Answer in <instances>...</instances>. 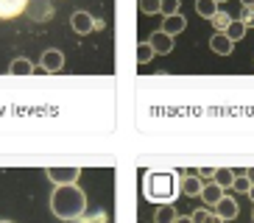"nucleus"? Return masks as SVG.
Instances as JSON below:
<instances>
[{
    "label": "nucleus",
    "instance_id": "nucleus-1",
    "mask_svg": "<svg viewBox=\"0 0 254 223\" xmlns=\"http://www.w3.org/2000/svg\"><path fill=\"white\" fill-rule=\"evenodd\" d=\"M51 212L64 223L81 221L87 212V193L78 184H56L51 193Z\"/></svg>",
    "mask_w": 254,
    "mask_h": 223
},
{
    "label": "nucleus",
    "instance_id": "nucleus-2",
    "mask_svg": "<svg viewBox=\"0 0 254 223\" xmlns=\"http://www.w3.org/2000/svg\"><path fill=\"white\" fill-rule=\"evenodd\" d=\"M142 193L154 204H173L179 195V176L173 170H148L142 178Z\"/></svg>",
    "mask_w": 254,
    "mask_h": 223
},
{
    "label": "nucleus",
    "instance_id": "nucleus-3",
    "mask_svg": "<svg viewBox=\"0 0 254 223\" xmlns=\"http://www.w3.org/2000/svg\"><path fill=\"white\" fill-rule=\"evenodd\" d=\"M70 25H73V31L78 34V37H87V34H92V31L104 28V22L95 20L90 11H73V17H70Z\"/></svg>",
    "mask_w": 254,
    "mask_h": 223
},
{
    "label": "nucleus",
    "instance_id": "nucleus-4",
    "mask_svg": "<svg viewBox=\"0 0 254 223\" xmlns=\"http://www.w3.org/2000/svg\"><path fill=\"white\" fill-rule=\"evenodd\" d=\"M78 176H81L78 165H70V167H45V178H51L53 184H75Z\"/></svg>",
    "mask_w": 254,
    "mask_h": 223
},
{
    "label": "nucleus",
    "instance_id": "nucleus-5",
    "mask_svg": "<svg viewBox=\"0 0 254 223\" xmlns=\"http://www.w3.org/2000/svg\"><path fill=\"white\" fill-rule=\"evenodd\" d=\"M238 212H240V207H238V201L232 198V195H221V198H218L215 215L221 218V221H235V218H238Z\"/></svg>",
    "mask_w": 254,
    "mask_h": 223
},
{
    "label": "nucleus",
    "instance_id": "nucleus-6",
    "mask_svg": "<svg viewBox=\"0 0 254 223\" xmlns=\"http://www.w3.org/2000/svg\"><path fill=\"white\" fill-rule=\"evenodd\" d=\"M31 0H0V20H14L28 8Z\"/></svg>",
    "mask_w": 254,
    "mask_h": 223
},
{
    "label": "nucleus",
    "instance_id": "nucleus-7",
    "mask_svg": "<svg viewBox=\"0 0 254 223\" xmlns=\"http://www.w3.org/2000/svg\"><path fill=\"white\" fill-rule=\"evenodd\" d=\"M145 42L151 45V51H154V53H162V56L173 51V37H168L165 31H154V34H151Z\"/></svg>",
    "mask_w": 254,
    "mask_h": 223
},
{
    "label": "nucleus",
    "instance_id": "nucleus-8",
    "mask_svg": "<svg viewBox=\"0 0 254 223\" xmlns=\"http://www.w3.org/2000/svg\"><path fill=\"white\" fill-rule=\"evenodd\" d=\"M209 48H212V53H215V56H229V53L235 51V42L226 37L224 31H215V34H212V39H209Z\"/></svg>",
    "mask_w": 254,
    "mask_h": 223
},
{
    "label": "nucleus",
    "instance_id": "nucleus-9",
    "mask_svg": "<svg viewBox=\"0 0 254 223\" xmlns=\"http://www.w3.org/2000/svg\"><path fill=\"white\" fill-rule=\"evenodd\" d=\"M39 67H42L45 73H59L62 67H64V53H62V51H45V53H42Z\"/></svg>",
    "mask_w": 254,
    "mask_h": 223
},
{
    "label": "nucleus",
    "instance_id": "nucleus-10",
    "mask_svg": "<svg viewBox=\"0 0 254 223\" xmlns=\"http://www.w3.org/2000/svg\"><path fill=\"white\" fill-rule=\"evenodd\" d=\"M185 28H187V17H182V14H171V17H165V22H162V31L168 37H176Z\"/></svg>",
    "mask_w": 254,
    "mask_h": 223
},
{
    "label": "nucleus",
    "instance_id": "nucleus-11",
    "mask_svg": "<svg viewBox=\"0 0 254 223\" xmlns=\"http://www.w3.org/2000/svg\"><path fill=\"white\" fill-rule=\"evenodd\" d=\"M201 187H204L201 178L195 176V173H187L185 178H179V190L185 195H198V193H201Z\"/></svg>",
    "mask_w": 254,
    "mask_h": 223
},
{
    "label": "nucleus",
    "instance_id": "nucleus-12",
    "mask_svg": "<svg viewBox=\"0 0 254 223\" xmlns=\"http://www.w3.org/2000/svg\"><path fill=\"white\" fill-rule=\"evenodd\" d=\"M176 207L173 204H157V209H154V223H173L176 221Z\"/></svg>",
    "mask_w": 254,
    "mask_h": 223
},
{
    "label": "nucleus",
    "instance_id": "nucleus-13",
    "mask_svg": "<svg viewBox=\"0 0 254 223\" xmlns=\"http://www.w3.org/2000/svg\"><path fill=\"white\" fill-rule=\"evenodd\" d=\"M198 195H201V198L207 201V204H212V207H215V204H218V198L224 195V187H218L215 181H207V184L201 187V193H198Z\"/></svg>",
    "mask_w": 254,
    "mask_h": 223
},
{
    "label": "nucleus",
    "instance_id": "nucleus-14",
    "mask_svg": "<svg viewBox=\"0 0 254 223\" xmlns=\"http://www.w3.org/2000/svg\"><path fill=\"white\" fill-rule=\"evenodd\" d=\"M8 73L11 75H31L34 73V64H31V59H23V56H20V59H14L8 64Z\"/></svg>",
    "mask_w": 254,
    "mask_h": 223
},
{
    "label": "nucleus",
    "instance_id": "nucleus-15",
    "mask_svg": "<svg viewBox=\"0 0 254 223\" xmlns=\"http://www.w3.org/2000/svg\"><path fill=\"white\" fill-rule=\"evenodd\" d=\"M224 34L232 39V42H240V39L246 37V25H243L240 20H229V25H226Z\"/></svg>",
    "mask_w": 254,
    "mask_h": 223
},
{
    "label": "nucleus",
    "instance_id": "nucleus-16",
    "mask_svg": "<svg viewBox=\"0 0 254 223\" xmlns=\"http://www.w3.org/2000/svg\"><path fill=\"white\" fill-rule=\"evenodd\" d=\"M232 178H235V170L232 167H215V176H212V181H215L218 187H232Z\"/></svg>",
    "mask_w": 254,
    "mask_h": 223
},
{
    "label": "nucleus",
    "instance_id": "nucleus-17",
    "mask_svg": "<svg viewBox=\"0 0 254 223\" xmlns=\"http://www.w3.org/2000/svg\"><path fill=\"white\" fill-rule=\"evenodd\" d=\"M193 223H226V221H221V218L215 215V212H209L207 207H201V209H195L193 215Z\"/></svg>",
    "mask_w": 254,
    "mask_h": 223
},
{
    "label": "nucleus",
    "instance_id": "nucleus-18",
    "mask_svg": "<svg viewBox=\"0 0 254 223\" xmlns=\"http://www.w3.org/2000/svg\"><path fill=\"white\" fill-rule=\"evenodd\" d=\"M195 11H198V17L209 20V17L218 11V3H215V0H195Z\"/></svg>",
    "mask_w": 254,
    "mask_h": 223
},
{
    "label": "nucleus",
    "instance_id": "nucleus-19",
    "mask_svg": "<svg viewBox=\"0 0 254 223\" xmlns=\"http://www.w3.org/2000/svg\"><path fill=\"white\" fill-rule=\"evenodd\" d=\"M179 8H182V0H159V14L162 17L179 14Z\"/></svg>",
    "mask_w": 254,
    "mask_h": 223
},
{
    "label": "nucleus",
    "instance_id": "nucleus-20",
    "mask_svg": "<svg viewBox=\"0 0 254 223\" xmlns=\"http://www.w3.org/2000/svg\"><path fill=\"white\" fill-rule=\"evenodd\" d=\"M229 20H232V17L226 14V11H221V8H218L215 14L209 17V22H212V28H215V31H226V25H229Z\"/></svg>",
    "mask_w": 254,
    "mask_h": 223
},
{
    "label": "nucleus",
    "instance_id": "nucleus-21",
    "mask_svg": "<svg viewBox=\"0 0 254 223\" xmlns=\"http://www.w3.org/2000/svg\"><path fill=\"white\" fill-rule=\"evenodd\" d=\"M154 56H157V53L151 51V45H148V42H140V45H137V61H140V64H148Z\"/></svg>",
    "mask_w": 254,
    "mask_h": 223
},
{
    "label": "nucleus",
    "instance_id": "nucleus-22",
    "mask_svg": "<svg viewBox=\"0 0 254 223\" xmlns=\"http://www.w3.org/2000/svg\"><path fill=\"white\" fill-rule=\"evenodd\" d=\"M249 187H252V181L246 178V173H243V176L235 173V178H232V190H235V193H249Z\"/></svg>",
    "mask_w": 254,
    "mask_h": 223
},
{
    "label": "nucleus",
    "instance_id": "nucleus-23",
    "mask_svg": "<svg viewBox=\"0 0 254 223\" xmlns=\"http://www.w3.org/2000/svg\"><path fill=\"white\" fill-rule=\"evenodd\" d=\"M140 11H142L145 17L159 14V0H140Z\"/></svg>",
    "mask_w": 254,
    "mask_h": 223
},
{
    "label": "nucleus",
    "instance_id": "nucleus-24",
    "mask_svg": "<svg viewBox=\"0 0 254 223\" xmlns=\"http://www.w3.org/2000/svg\"><path fill=\"white\" fill-rule=\"evenodd\" d=\"M240 22L243 25H254V6H243V11H240Z\"/></svg>",
    "mask_w": 254,
    "mask_h": 223
},
{
    "label": "nucleus",
    "instance_id": "nucleus-25",
    "mask_svg": "<svg viewBox=\"0 0 254 223\" xmlns=\"http://www.w3.org/2000/svg\"><path fill=\"white\" fill-rule=\"evenodd\" d=\"M195 176L201 178V184H207V181H212V176H215V167H198Z\"/></svg>",
    "mask_w": 254,
    "mask_h": 223
},
{
    "label": "nucleus",
    "instance_id": "nucleus-26",
    "mask_svg": "<svg viewBox=\"0 0 254 223\" xmlns=\"http://www.w3.org/2000/svg\"><path fill=\"white\" fill-rule=\"evenodd\" d=\"M173 223H193V218H190V215H176V221H173Z\"/></svg>",
    "mask_w": 254,
    "mask_h": 223
},
{
    "label": "nucleus",
    "instance_id": "nucleus-27",
    "mask_svg": "<svg viewBox=\"0 0 254 223\" xmlns=\"http://www.w3.org/2000/svg\"><path fill=\"white\" fill-rule=\"evenodd\" d=\"M246 178H249V181L254 184V167H249V170H246Z\"/></svg>",
    "mask_w": 254,
    "mask_h": 223
},
{
    "label": "nucleus",
    "instance_id": "nucleus-28",
    "mask_svg": "<svg viewBox=\"0 0 254 223\" xmlns=\"http://www.w3.org/2000/svg\"><path fill=\"white\" fill-rule=\"evenodd\" d=\"M240 3H243V6H254V0H240Z\"/></svg>",
    "mask_w": 254,
    "mask_h": 223
},
{
    "label": "nucleus",
    "instance_id": "nucleus-29",
    "mask_svg": "<svg viewBox=\"0 0 254 223\" xmlns=\"http://www.w3.org/2000/svg\"><path fill=\"white\" fill-rule=\"evenodd\" d=\"M249 195H252V201H254V184H252V187H249Z\"/></svg>",
    "mask_w": 254,
    "mask_h": 223
},
{
    "label": "nucleus",
    "instance_id": "nucleus-30",
    "mask_svg": "<svg viewBox=\"0 0 254 223\" xmlns=\"http://www.w3.org/2000/svg\"><path fill=\"white\" fill-rule=\"evenodd\" d=\"M215 3H218V6H221V3H226V0H215Z\"/></svg>",
    "mask_w": 254,
    "mask_h": 223
},
{
    "label": "nucleus",
    "instance_id": "nucleus-31",
    "mask_svg": "<svg viewBox=\"0 0 254 223\" xmlns=\"http://www.w3.org/2000/svg\"><path fill=\"white\" fill-rule=\"evenodd\" d=\"M0 223H11V221H0Z\"/></svg>",
    "mask_w": 254,
    "mask_h": 223
},
{
    "label": "nucleus",
    "instance_id": "nucleus-32",
    "mask_svg": "<svg viewBox=\"0 0 254 223\" xmlns=\"http://www.w3.org/2000/svg\"><path fill=\"white\" fill-rule=\"evenodd\" d=\"M252 221H254V215H252Z\"/></svg>",
    "mask_w": 254,
    "mask_h": 223
}]
</instances>
